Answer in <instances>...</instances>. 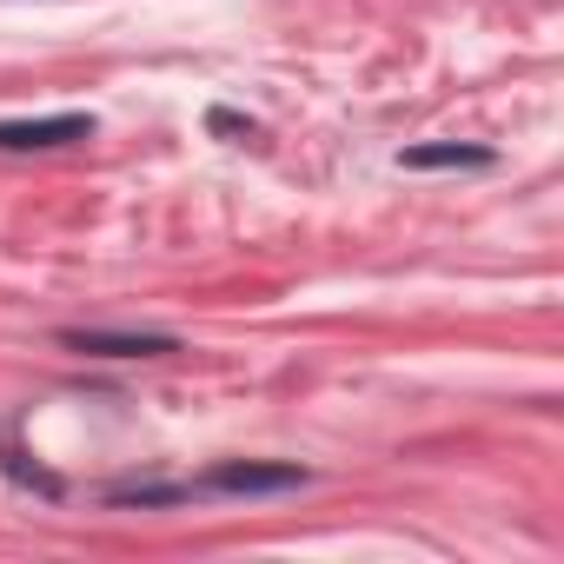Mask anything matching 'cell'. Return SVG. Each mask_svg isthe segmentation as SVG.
<instances>
[{
	"mask_svg": "<svg viewBox=\"0 0 564 564\" xmlns=\"http://www.w3.org/2000/svg\"><path fill=\"white\" fill-rule=\"evenodd\" d=\"M87 113H47V120H0V153H34V147H74L87 140Z\"/></svg>",
	"mask_w": 564,
	"mask_h": 564,
	"instance_id": "1",
	"label": "cell"
},
{
	"mask_svg": "<svg viewBox=\"0 0 564 564\" xmlns=\"http://www.w3.org/2000/svg\"><path fill=\"white\" fill-rule=\"evenodd\" d=\"M306 485V471L300 465H219V471H206V491H232V498H252V491H300Z\"/></svg>",
	"mask_w": 564,
	"mask_h": 564,
	"instance_id": "2",
	"label": "cell"
},
{
	"mask_svg": "<svg viewBox=\"0 0 564 564\" xmlns=\"http://www.w3.org/2000/svg\"><path fill=\"white\" fill-rule=\"evenodd\" d=\"M61 346H74V352H94V359H153V352H173V339L166 333H100V326H74V333H61Z\"/></svg>",
	"mask_w": 564,
	"mask_h": 564,
	"instance_id": "3",
	"label": "cell"
},
{
	"mask_svg": "<svg viewBox=\"0 0 564 564\" xmlns=\"http://www.w3.org/2000/svg\"><path fill=\"white\" fill-rule=\"evenodd\" d=\"M485 160H491L485 147H452V140H445V147H412V153H405V166H485Z\"/></svg>",
	"mask_w": 564,
	"mask_h": 564,
	"instance_id": "4",
	"label": "cell"
}]
</instances>
